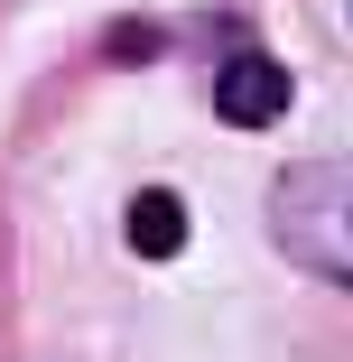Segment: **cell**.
Listing matches in <instances>:
<instances>
[{
  "label": "cell",
  "mask_w": 353,
  "mask_h": 362,
  "mask_svg": "<svg viewBox=\"0 0 353 362\" xmlns=\"http://www.w3.org/2000/svg\"><path fill=\"white\" fill-rule=\"evenodd\" d=\"M270 223L298 269L353 288V158H298L270 195Z\"/></svg>",
  "instance_id": "cell-1"
},
{
  "label": "cell",
  "mask_w": 353,
  "mask_h": 362,
  "mask_svg": "<svg viewBox=\"0 0 353 362\" xmlns=\"http://www.w3.org/2000/svg\"><path fill=\"white\" fill-rule=\"evenodd\" d=\"M214 112L233 130H270L279 112H289V75H279L270 56H233L224 75H214Z\"/></svg>",
  "instance_id": "cell-2"
},
{
  "label": "cell",
  "mask_w": 353,
  "mask_h": 362,
  "mask_svg": "<svg viewBox=\"0 0 353 362\" xmlns=\"http://www.w3.org/2000/svg\"><path fill=\"white\" fill-rule=\"evenodd\" d=\"M121 233H130V251H139V260H177V251H186V195L139 186V195H130V214H121Z\"/></svg>",
  "instance_id": "cell-3"
}]
</instances>
